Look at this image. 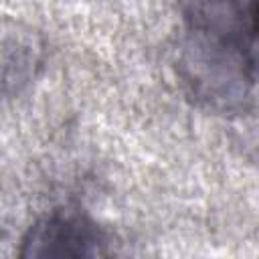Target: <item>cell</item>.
<instances>
[{"label":"cell","instance_id":"6da1fadb","mask_svg":"<svg viewBox=\"0 0 259 259\" xmlns=\"http://www.w3.org/2000/svg\"><path fill=\"white\" fill-rule=\"evenodd\" d=\"M178 8L182 83L212 109H243L255 87L257 0H178Z\"/></svg>","mask_w":259,"mask_h":259},{"label":"cell","instance_id":"7a4b0ae2","mask_svg":"<svg viewBox=\"0 0 259 259\" xmlns=\"http://www.w3.org/2000/svg\"><path fill=\"white\" fill-rule=\"evenodd\" d=\"M107 237L95 221L77 210H53L38 219L22 239V257H97Z\"/></svg>","mask_w":259,"mask_h":259}]
</instances>
